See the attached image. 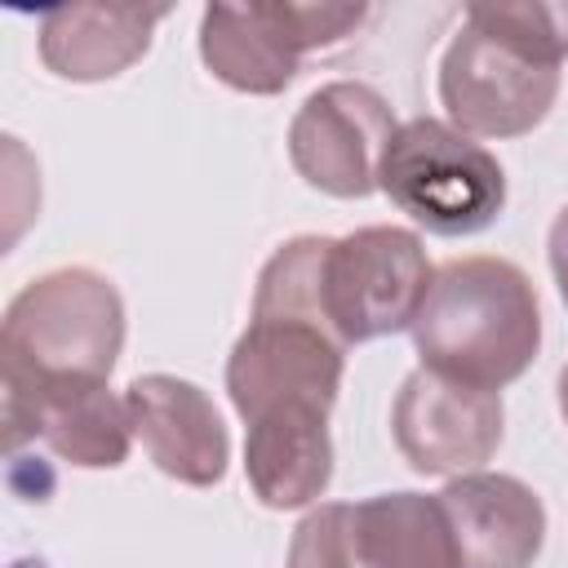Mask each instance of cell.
Masks as SVG:
<instances>
[{"mask_svg": "<svg viewBox=\"0 0 568 568\" xmlns=\"http://www.w3.org/2000/svg\"><path fill=\"white\" fill-rule=\"evenodd\" d=\"M568 0L466 4L457 36L439 58V102L466 138L532 133L564 80Z\"/></svg>", "mask_w": 568, "mask_h": 568, "instance_id": "1", "label": "cell"}, {"mask_svg": "<svg viewBox=\"0 0 568 568\" xmlns=\"http://www.w3.org/2000/svg\"><path fill=\"white\" fill-rule=\"evenodd\" d=\"M408 333L422 368L501 395L541 351V306L515 262L453 257L430 275Z\"/></svg>", "mask_w": 568, "mask_h": 568, "instance_id": "2", "label": "cell"}, {"mask_svg": "<svg viewBox=\"0 0 568 568\" xmlns=\"http://www.w3.org/2000/svg\"><path fill=\"white\" fill-rule=\"evenodd\" d=\"M124 351V297L89 266L36 275L0 320V364L31 377H111Z\"/></svg>", "mask_w": 568, "mask_h": 568, "instance_id": "3", "label": "cell"}, {"mask_svg": "<svg viewBox=\"0 0 568 568\" xmlns=\"http://www.w3.org/2000/svg\"><path fill=\"white\" fill-rule=\"evenodd\" d=\"M377 191L422 231L457 240L488 231L506 209V173L497 155L448 120H404L382 155Z\"/></svg>", "mask_w": 568, "mask_h": 568, "instance_id": "4", "label": "cell"}, {"mask_svg": "<svg viewBox=\"0 0 568 568\" xmlns=\"http://www.w3.org/2000/svg\"><path fill=\"white\" fill-rule=\"evenodd\" d=\"M368 4H209L200 13V58L213 80L235 93H284L311 49H328L355 36Z\"/></svg>", "mask_w": 568, "mask_h": 568, "instance_id": "5", "label": "cell"}, {"mask_svg": "<svg viewBox=\"0 0 568 568\" xmlns=\"http://www.w3.org/2000/svg\"><path fill=\"white\" fill-rule=\"evenodd\" d=\"M430 275L435 271L417 231L359 226L337 240L328 235L320 288L333 337L351 351L359 342H377L399 328H413Z\"/></svg>", "mask_w": 568, "mask_h": 568, "instance_id": "6", "label": "cell"}, {"mask_svg": "<svg viewBox=\"0 0 568 568\" xmlns=\"http://www.w3.org/2000/svg\"><path fill=\"white\" fill-rule=\"evenodd\" d=\"M44 439L53 457L80 470H115L129 457V404L106 377H31L4 368V444L18 453Z\"/></svg>", "mask_w": 568, "mask_h": 568, "instance_id": "7", "label": "cell"}, {"mask_svg": "<svg viewBox=\"0 0 568 568\" xmlns=\"http://www.w3.org/2000/svg\"><path fill=\"white\" fill-rule=\"evenodd\" d=\"M395 129V111L373 84L333 80L297 106L288 160L306 186L333 200H364L377 191V169Z\"/></svg>", "mask_w": 568, "mask_h": 568, "instance_id": "8", "label": "cell"}, {"mask_svg": "<svg viewBox=\"0 0 568 568\" xmlns=\"http://www.w3.org/2000/svg\"><path fill=\"white\" fill-rule=\"evenodd\" d=\"M346 373V346L320 324L284 315H248V328L226 355V395L240 422H253L280 404H337Z\"/></svg>", "mask_w": 568, "mask_h": 568, "instance_id": "9", "label": "cell"}, {"mask_svg": "<svg viewBox=\"0 0 568 568\" xmlns=\"http://www.w3.org/2000/svg\"><path fill=\"white\" fill-rule=\"evenodd\" d=\"M390 435L417 475L457 479L493 462L506 435V408L497 390H475L430 368H413L390 404Z\"/></svg>", "mask_w": 568, "mask_h": 568, "instance_id": "10", "label": "cell"}, {"mask_svg": "<svg viewBox=\"0 0 568 568\" xmlns=\"http://www.w3.org/2000/svg\"><path fill=\"white\" fill-rule=\"evenodd\" d=\"M124 404L155 470L186 488H213L226 479L231 435L209 390L173 373H142L129 382Z\"/></svg>", "mask_w": 568, "mask_h": 568, "instance_id": "11", "label": "cell"}, {"mask_svg": "<svg viewBox=\"0 0 568 568\" xmlns=\"http://www.w3.org/2000/svg\"><path fill=\"white\" fill-rule=\"evenodd\" d=\"M462 568H532L546 541V506L515 475H457L439 488Z\"/></svg>", "mask_w": 568, "mask_h": 568, "instance_id": "12", "label": "cell"}, {"mask_svg": "<svg viewBox=\"0 0 568 568\" xmlns=\"http://www.w3.org/2000/svg\"><path fill=\"white\" fill-rule=\"evenodd\" d=\"M244 475L266 510H302L333 479L328 408L280 404L244 422Z\"/></svg>", "mask_w": 568, "mask_h": 568, "instance_id": "13", "label": "cell"}, {"mask_svg": "<svg viewBox=\"0 0 568 568\" xmlns=\"http://www.w3.org/2000/svg\"><path fill=\"white\" fill-rule=\"evenodd\" d=\"M169 4H62L40 13V62L71 84H98L124 75L146 58Z\"/></svg>", "mask_w": 568, "mask_h": 568, "instance_id": "14", "label": "cell"}, {"mask_svg": "<svg viewBox=\"0 0 568 568\" xmlns=\"http://www.w3.org/2000/svg\"><path fill=\"white\" fill-rule=\"evenodd\" d=\"M355 541L368 568H462L439 493H377L355 501Z\"/></svg>", "mask_w": 568, "mask_h": 568, "instance_id": "15", "label": "cell"}, {"mask_svg": "<svg viewBox=\"0 0 568 568\" xmlns=\"http://www.w3.org/2000/svg\"><path fill=\"white\" fill-rule=\"evenodd\" d=\"M288 568H368L355 541V501H320L288 537Z\"/></svg>", "mask_w": 568, "mask_h": 568, "instance_id": "16", "label": "cell"}, {"mask_svg": "<svg viewBox=\"0 0 568 568\" xmlns=\"http://www.w3.org/2000/svg\"><path fill=\"white\" fill-rule=\"evenodd\" d=\"M546 253H550V271H555L559 297H564V306H568V204H564V209L555 213V222H550Z\"/></svg>", "mask_w": 568, "mask_h": 568, "instance_id": "17", "label": "cell"}, {"mask_svg": "<svg viewBox=\"0 0 568 568\" xmlns=\"http://www.w3.org/2000/svg\"><path fill=\"white\" fill-rule=\"evenodd\" d=\"M555 399H559V417H564V426H568V364L559 368V386H555Z\"/></svg>", "mask_w": 568, "mask_h": 568, "instance_id": "18", "label": "cell"}]
</instances>
